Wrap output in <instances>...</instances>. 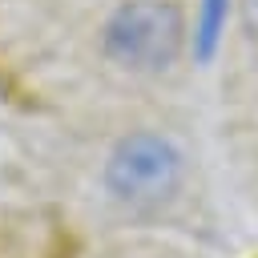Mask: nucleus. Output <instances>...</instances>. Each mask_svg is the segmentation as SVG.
<instances>
[{"mask_svg":"<svg viewBox=\"0 0 258 258\" xmlns=\"http://www.w3.org/2000/svg\"><path fill=\"white\" fill-rule=\"evenodd\" d=\"M189 44L185 12L173 0H125L101 28V48L129 73H165Z\"/></svg>","mask_w":258,"mask_h":258,"instance_id":"obj_1","label":"nucleus"},{"mask_svg":"<svg viewBox=\"0 0 258 258\" xmlns=\"http://www.w3.org/2000/svg\"><path fill=\"white\" fill-rule=\"evenodd\" d=\"M181 177H185L181 149L165 133H153V129L125 133L105 161V189L113 202L129 210L165 206L181 189Z\"/></svg>","mask_w":258,"mask_h":258,"instance_id":"obj_2","label":"nucleus"},{"mask_svg":"<svg viewBox=\"0 0 258 258\" xmlns=\"http://www.w3.org/2000/svg\"><path fill=\"white\" fill-rule=\"evenodd\" d=\"M230 8H234V0H198L189 48H194V56L202 64H210L214 52L222 48V32H226V20H230Z\"/></svg>","mask_w":258,"mask_h":258,"instance_id":"obj_3","label":"nucleus"},{"mask_svg":"<svg viewBox=\"0 0 258 258\" xmlns=\"http://www.w3.org/2000/svg\"><path fill=\"white\" fill-rule=\"evenodd\" d=\"M242 20H246V32H250V36H258V0H246Z\"/></svg>","mask_w":258,"mask_h":258,"instance_id":"obj_4","label":"nucleus"}]
</instances>
